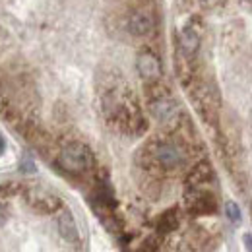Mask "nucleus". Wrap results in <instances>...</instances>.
<instances>
[{"instance_id": "nucleus-11", "label": "nucleus", "mask_w": 252, "mask_h": 252, "mask_svg": "<svg viewBox=\"0 0 252 252\" xmlns=\"http://www.w3.org/2000/svg\"><path fill=\"white\" fill-rule=\"evenodd\" d=\"M181 225V212L179 208H169L165 210L158 220V233L159 235H171L179 229Z\"/></svg>"}, {"instance_id": "nucleus-8", "label": "nucleus", "mask_w": 252, "mask_h": 252, "mask_svg": "<svg viewBox=\"0 0 252 252\" xmlns=\"http://www.w3.org/2000/svg\"><path fill=\"white\" fill-rule=\"evenodd\" d=\"M126 28H128V32L132 33V35H136V37H148V35L154 33L156 22H154V18H152L150 12H146V10H136V12H132V14L128 16Z\"/></svg>"}, {"instance_id": "nucleus-10", "label": "nucleus", "mask_w": 252, "mask_h": 252, "mask_svg": "<svg viewBox=\"0 0 252 252\" xmlns=\"http://www.w3.org/2000/svg\"><path fill=\"white\" fill-rule=\"evenodd\" d=\"M179 49L183 53L185 59H194L198 49H200V35L196 32L194 26H187L183 32H181V39H179Z\"/></svg>"}, {"instance_id": "nucleus-6", "label": "nucleus", "mask_w": 252, "mask_h": 252, "mask_svg": "<svg viewBox=\"0 0 252 252\" xmlns=\"http://www.w3.org/2000/svg\"><path fill=\"white\" fill-rule=\"evenodd\" d=\"M136 70H138L140 78L146 84L158 82V80H161V74H163L159 57L154 51H150V49H144V51L138 53V57H136Z\"/></svg>"}, {"instance_id": "nucleus-9", "label": "nucleus", "mask_w": 252, "mask_h": 252, "mask_svg": "<svg viewBox=\"0 0 252 252\" xmlns=\"http://www.w3.org/2000/svg\"><path fill=\"white\" fill-rule=\"evenodd\" d=\"M57 225H59V233H61V237H63L66 243H72V245L80 243V231H78V223H76V220H74L72 212L63 210V212H61V216H59Z\"/></svg>"}, {"instance_id": "nucleus-15", "label": "nucleus", "mask_w": 252, "mask_h": 252, "mask_svg": "<svg viewBox=\"0 0 252 252\" xmlns=\"http://www.w3.org/2000/svg\"><path fill=\"white\" fill-rule=\"evenodd\" d=\"M20 169H22L24 173H33V171H35V165H33V161H30V159H26V161H22Z\"/></svg>"}, {"instance_id": "nucleus-1", "label": "nucleus", "mask_w": 252, "mask_h": 252, "mask_svg": "<svg viewBox=\"0 0 252 252\" xmlns=\"http://www.w3.org/2000/svg\"><path fill=\"white\" fill-rule=\"evenodd\" d=\"M190 88V99L200 115V119L206 123V125H218L220 121V94L218 90L206 82V80H192L189 84Z\"/></svg>"}, {"instance_id": "nucleus-13", "label": "nucleus", "mask_w": 252, "mask_h": 252, "mask_svg": "<svg viewBox=\"0 0 252 252\" xmlns=\"http://www.w3.org/2000/svg\"><path fill=\"white\" fill-rule=\"evenodd\" d=\"M225 216L233 221V223H237V221L241 220V210H239V206H237L235 202H227V204H225Z\"/></svg>"}, {"instance_id": "nucleus-16", "label": "nucleus", "mask_w": 252, "mask_h": 252, "mask_svg": "<svg viewBox=\"0 0 252 252\" xmlns=\"http://www.w3.org/2000/svg\"><path fill=\"white\" fill-rule=\"evenodd\" d=\"M245 249H247V252H252V237L251 235H245Z\"/></svg>"}, {"instance_id": "nucleus-2", "label": "nucleus", "mask_w": 252, "mask_h": 252, "mask_svg": "<svg viewBox=\"0 0 252 252\" xmlns=\"http://www.w3.org/2000/svg\"><path fill=\"white\" fill-rule=\"evenodd\" d=\"M94 154L92 150L82 142H68L61 148L57 163L68 175H84L94 167Z\"/></svg>"}, {"instance_id": "nucleus-17", "label": "nucleus", "mask_w": 252, "mask_h": 252, "mask_svg": "<svg viewBox=\"0 0 252 252\" xmlns=\"http://www.w3.org/2000/svg\"><path fill=\"white\" fill-rule=\"evenodd\" d=\"M6 220H8V212H6V208L0 204V225H2Z\"/></svg>"}, {"instance_id": "nucleus-7", "label": "nucleus", "mask_w": 252, "mask_h": 252, "mask_svg": "<svg viewBox=\"0 0 252 252\" xmlns=\"http://www.w3.org/2000/svg\"><path fill=\"white\" fill-rule=\"evenodd\" d=\"M214 179H216V173H214L212 163L210 161H198L187 173L185 185H187V189H208V185Z\"/></svg>"}, {"instance_id": "nucleus-14", "label": "nucleus", "mask_w": 252, "mask_h": 252, "mask_svg": "<svg viewBox=\"0 0 252 252\" xmlns=\"http://www.w3.org/2000/svg\"><path fill=\"white\" fill-rule=\"evenodd\" d=\"M20 190V185L18 183H8V185H2L0 187V194H6V196H12Z\"/></svg>"}, {"instance_id": "nucleus-18", "label": "nucleus", "mask_w": 252, "mask_h": 252, "mask_svg": "<svg viewBox=\"0 0 252 252\" xmlns=\"http://www.w3.org/2000/svg\"><path fill=\"white\" fill-rule=\"evenodd\" d=\"M251 2H252V0H251Z\"/></svg>"}, {"instance_id": "nucleus-5", "label": "nucleus", "mask_w": 252, "mask_h": 252, "mask_svg": "<svg viewBox=\"0 0 252 252\" xmlns=\"http://www.w3.org/2000/svg\"><path fill=\"white\" fill-rule=\"evenodd\" d=\"M26 202L33 212L43 214V216L57 214L63 208V200L55 192L41 189V187H32V189L26 190Z\"/></svg>"}, {"instance_id": "nucleus-4", "label": "nucleus", "mask_w": 252, "mask_h": 252, "mask_svg": "<svg viewBox=\"0 0 252 252\" xmlns=\"http://www.w3.org/2000/svg\"><path fill=\"white\" fill-rule=\"evenodd\" d=\"M185 206L190 216H214L218 212V198L208 189H187L185 192Z\"/></svg>"}, {"instance_id": "nucleus-12", "label": "nucleus", "mask_w": 252, "mask_h": 252, "mask_svg": "<svg viewBox=\"0 0 252 252\" xmlns=\"http://www.w3.org/2000/svg\"><path fill=\"white\" fill-rule=\"evenodd\" d=\"M159 247H161V243H159L158 237L154 235V237H148V239L138 247L136 252H159Z\"/></svg>"}, {"instance_id": "nucleus-3", "label": "nucleus", "mask_w": 252, "mask_h": 252, "mask_svg": "<svg viewBox=\"0 0 252 252\" xmlns=\"http://www.w3.org/2000/svg\"><path fill=\"white\" fill-rule=\"evenodd\" d=\"M148 109H150V115L158 121L159 125L167 126L171 130H175L177 126L183 123V113L179 109V103L173 99L171 94L150 99L148 101Z\"/></svg>"}]
</instances>
